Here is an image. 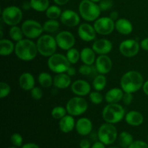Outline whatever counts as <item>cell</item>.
Masks as SVG:
<instances>
[{"label":"cell","instance_id":"6da1fadb","mask_svg":"<svg viewBox=\"0 0 148 148\" xmlns=\"http://www.w3.org/2000/svg\"><path fill=\"white\" fill-rule=\"evenodd\" d=\"M120 85L124 92L134 93L143 86L144 79L140 72L137 71H129L121 78Z\"/></svg>","mask_w":148,"mask_h":148},{"label":"cell","instance_id":"7a4b0ae2","mask_svg":"<svg viewBox=\"0 0 148 148\" xmlns=\"http://www.w3.org/2000/svg\"><path fill=\"white\" fill-rule=\"evenodd\" d=\"M38 52L37 45L29 39H23L17 42L15 45L14 53L17 58L23 61L33 60L37 56Z\"/></svg>","mask_w":148,"mask_h":148},{"label":"cell","instance_id":"3957f363","mask_svg":"<svg viewBox=\"0 0 148 148\" xmlns=\"http://www.w3.org/2000/svg\"><path fill=\"white\" fill-rule=\"evenodd\" d=\"M125 116V110L118 103H108L103 108L102 116L104 121L110 124L120 122Z\"/></svg>","mask_w":148,"mask_h":148},{"label":"cell","instance_id":"277c9868","mask_svg":"<svg viewBox=\"0 0 148 148\" xmlns=\"http://www.w3.org/2000/svg\"><path fill=\"white\" fill-rule=\"evenodd\" d=\"M101 12L99 5L91 0H82L79 3V14L86 21L96 20L99 17Z\"/></svg>","mask_w":148,"mask_h":148},{"label":"cell","instance_id":"5b68a950","mask_svg":"<svg viewBox=\"0 0 148 148\" xmlns=\"http://www.w3.org/2000/svg\"><path fill=\"white\" fill-rule=\"evenodd\" d=\"M38 51L43 56H49L54 54L57 49L56 38L50 35H43L38 38L36 43Z\"/></svg>","mask_w":148,"mask_h":148},{"label":"cell","instance_id":"8992f818","mask_svg":"<svg viewBox=\"0 0 148 148\" xmlns=\"http://www.w3.org/2000/svg\"><path fill=\"white\" fill-rule=\"evenodd\" d=\"M70 62L67 57L62 53H54L49 57L48 66L49 69L55 73H64L70 67Z\"/></svg>","mask_w":148,"mask_h":148},{"label":"cell","instance_id":"52a82bcc","mask_svg":"<svg viewBox=\"0 0 148 148\" xmlns=\"http://www.w3.org/2000/svg\"><path fill=\"white\" fill-rule=\"evenodd\" d=\"M117 130L113 124L105 123L100 127L98 132V137L100 141L106 145H111L117 138Z\"/></svg>","mask_w":148,"mask_h":148},{"label":"cell","instance_id":"ba28073f","mask_svg":"<svg viewBox=\"0 0 148 148\" xmlns=\"http://www.w3.org/2000/svg\"><path fill=\"white\" fill-rule=\"evenodd\" d=\"M1 19L3 22L8 25H17L23 19V12L16 6L7 7L2 11Z\"/></svg>","mask_w":148,"mask_h":148},{"label":"cell","instance_id":"9c48e42d","mask_svg":"<svg viewBox=\"0 0 148 148\" xmlns=\"http://www.w3.org/2000/svg\"><path fill=\"white\" fill-rule=\"evenodd\" d=\"M24 36L30 39L39 38L43 32V25L34 20H27L23 22L21 27Z\"/></svg>","mask_w":148,"mask_h":148},{"label":"cell","instance_id":"30bf717a","mask_svg":"<svg viewBox=\"0 0 148 148\" xmlns=\"http://www.w3.org/2000/svg\"><path fill=\"white\" fill-rule=\"evenodd\" d=\"M88 103L81 97H75L69 100L66 103V111L71 116H79L84 114L88 109Z\"/></svg>","mask_w":148,"mask_h":148},{"label":"cell","instance_id":"8fae6325","mask_svg":"<svg viewBox=\"0 0 148 148\" xmlns=\"http://www.w3.org/2000/svg\"><path fill=\"white\" fill-rule=\"evenodd\" d=\"M93 26L97 33L106 36L114 31L115 29V22L109 17H103L97 19Z\"/></svg>","mask_w":148,"mask_h":148},{"label":"cell","instance_id":"7c38bea8","mask_svg":"<svg viewBox=\"0 0 148 148\" xmlns=\"http://www.w3.org/2000/svg\"><path fill=\"white\" fill-rule=\"evenodd\" d=\"M140 44L134 39H127L121 42L119 45V51L126 57H133L138 53Z\"/></svg>","mask_w":148,"mask_h":148},{"label":"cell","instance_id":"4fadbf2b","mask_svg":"<svg viewBox=\"0 0 148 148\" xmlns=\"http://www.w3.org/2000/svg\"><path fill=\"white\" fill-rule=\"evenodd\" d=\"M57 46L63 50L68 51L72 49L75 43V38L74 35L69 31H62L56 36Z\"/></svg>","mask_w":148,"mask_h":148},{"label":"cell","instance_id":"5bb4252c","mask_svg":"<svg viewBox=\"0 0 148 148\" xmlns=\"http://www.w3.org/2000/svg\"><path fill=\"white\" fill-rule=\"evenodd\" d=\"M60 20L62 24L64 25L74 27L79 25L80 22V17L79 14L73 10H66L62 13Z\"/></svg>","mask_w":148,"mask_h":148},{"label":"cell","instance_id":"9a60e30c","mask_svg":"<svg viewBox=\"0 0 148 148\" xmlns=\"http://www.w3.org/2000/svg\"><path fill=\"white\" fill-rule=\"evenodd\" d=\"M78 36L85 42H90L93 40L96 37V31L94 26L88 23H82L78 27Z\"/></svg>","mask_w":148,"mask_h":148},{"label":"cell","instance_id":"2e32d148","mask_svg":"<svg viewBox=\"0 0 148 148\" xmlns=\"http://www.w3.org/2000/svg\"><path fill=\"white\" fill-rule=\"evenodd\" d=\"M112 68V61L107 55H100L95 60V69L101 75L108 74Z\"/></svg>","mask_w":148,"mask_h":148},{"label":"cell","instance_id":"e0dca14e","mask_svg":"<svg viewBox=\"0 0 148 148\" xmlns=\"http://www.w3.org/2000/svg\"><path fill=\"white\" fill-rule=\"evenodd\" d=\"M71 89L74 94L79 96H85L90 93L91 90L90 85L87 81L78 79L74 82L71 85Z\"/></svg>","mask_w":148,"mask_h":148},{"label":"cell","instance_id":"ac0fdd59","mask_svg":"<svg viewBox=\"0 0 148 148\" xmlns=\"http://www.w3.org/2000/svg\"><path fill=\"white\" fill-rule=\"evenodd\" d=\"M113 45L110 40L101 38L96 40L92 44V49L96 53L100 55H106L112 50Z\"/></svg>","mask_w":148,"mask_h":148},{"label":"cell","instance_id":"d6986e66","mask_svg":"<svg viewBox=\"0 0 148 148\" xmlns=\"http://www.w3.org/2000/svg\"><path fill=\"white\" fill-rule=\"evenodd\" d=\"M75 128L78 134L82 136H86L92 132V124L89 119L83 117L77 120Z\"/></svg>","mask_w":148,"mask_h":148},{"label":"cell","instance_id":"ffe728a7","mask_svg":"<svg viewBox=\"0 0 148 148\" xmlns=\"http://www.w3.org/2000/svg\"><path fill=\"white\" fill-rule=\"evenodd\" d=\"M115 28L122 35H129L133 31V25L131 22L125 18H121L115 23Z\"/></svg>","mask_w":148,"mask_h":148},{"label":"cell","instance_id":"44dd1931","mask_svg":"<svg viewBox=\"0 0 148 148\" xmlns=\"http://www.w3.org/2000/svg\"><path fill=\"white\" fill-rule=\"evenodd\" d=\"M20 88L24 90H31L35 87V79L29 72L22 74L19 79Z\"/></svg>","mask_w":148,"mask_h":148},{"label":"cell","instance_id":"7402d4cb","mask_svg":"<svg viewBox=\"0 0 148 148\" xmlns=\"http://www.w3.org/2000/svg\"><path fill=\"white\" fill-rule=\"evenodd\" d=\"M125 121L130 125L137 127L143 124L144 121V117L139 111H131L126 114Z\"/></svg>","mask_w":148,"mask_h":148},{"label":"cell","instance_id":"603a6c76","mask_svg":"<svg viewBox=\"0 0 148 148\" xmlns=\"http://www.w3.org/2000/svg\"><path fill=\"white\" fill-rule=\"evenodd\" d=\"M124 90L120 88H112L106 92L105 99L108 103H117L123 98Z\"/></svg>","mask_w":148,"mask_h":148},{"label":"cell","instance_id":"cb8c5ba5","mask_svg":"<svg viewBox=\"0 0 148 148\" xmlns=\"http://www.w3.org/2000/svg\"><path fill=\"white\" fill-rule=\"evenodd\" d=\"M53 85L59 89H65L71 84V78L69 75L64 73L57 74L53 78Z\"/></svg>","mask_w":148,"mask_h":148},{"label":"cell","instance_id":"d4e9b609","mask_svg":"<svg viewBox=\"0 0 148 148\" xmlns=\"http://www.w3.org/2000/svg\"><path fill=\"white\" fill-rule=\"evenodd\" d=\"M73 116L66 115L59 121V128L64 133H69L74 130L75 127V121Z\"/></svg>","mask_w":148,"mask_h":148},{"label":"cell","instance_id":"484cf974","mask_svg":"<svg viewBox=\"0 0 148 148\" xmlns=\"http://www.w3.org/2000/svg\"><path fill=\"white\" fill-rule=\"evenodd\" d=\"M95 52L90 48H84L80 53V59L85 64L92 65L95 60Z\"/></svg>","mask_w":148,"mask_h":148},{"label":"cell","instance_id":"4316f807","mask_svg":"<svg viewBox=\"0 0 148 148\" xmlns=\"http://www.w3.org/2000/svg\"><path fill=\"white\" fill-rule=\"evenodd\" d=\"M15 49V46L9 39H1L0 40V54L1 56H9Z\"/></svg>","mask_w":148,"mask_h":148},{"label":"cell","instance_id":"83f0119b","mask_svg":"<svg viewBox=\"0 0 148 148\" xmlns=\"http://www.w3.org/2000/svg\"><path fill=\"white\" fill-rule=\"evenodd\" d=\"M30 2L31 8L37 12H45L49 7V0H30Z\"/></svg>","mask_w":148,"mask_h":148},{"label":"cell","instance_id":"f1b7e54d","mask_svg":"<svg viewBox=\"0 0 148 148\" xmlns=\"http://www.w3.org/2000/svg\"><path fill=\"white\" fill-rule=\"evenodd\" d=\"M133 136L127 132H122L119 134L120 145L123 148H128L133 143Z\"/></svg>","mask_w":148,"mask_h":148},{"label":"cell","instance_id":"f546056e","mask_svg":"<svg viewBox=\"0 0 148 148\" xmlns=\"http://www.w3.org/2000/svg\"><path fill=\"white\" fill-rule=\"evenodd\" d=\"M107 84L106 78L103 75H99L95 77L92 82V86L96 91H101L106 88Z\"/></svg>","mask_w":148,"mask_h":148},{"label":"cell","instance_id":"4dcf8cb0","mask_svg":"<svg viewBox=\"0 0 148 148\" xmlns=\"http://www.w3.org/2000/svg\"><path fill=\"white\" fill-rule=\"evenodd\" d=\"M43 31L47 33H55L59 28V23L56 20L49 19L46 22H45L43 25Z\"/></svg>","mask_w":148,"mask_h":148},{"label":"cell","instance_id":"1f68e13d","mask_svg":"<svg viewBox=\"0 0 148 148\" xmlns=\"http://www.w3.org/2000/svg\"><path fill=\"white\" fill-rule=\"evenodd\" d=\"M38 82L42 87L43 88H49L51 86L52 83L53 82V79H52V77L50 74L47 72H41L38 75Z\"/></svg>","mask_w":148,"mask_h":148},{"label":"cell","instance_id":"d6a6232c","mask_svg":"<svg viewBox=\"0 0 148 148\" xmlns=\"http://www.w3.org/2000/svg\"><path fill=\"white\" fill-rule=\"evenodd\" d=\"M9 35L13 40L18 42L23 40L24 33H23L22 28L14 25L10 27V30H9Z\"/></svg>","mask_w":148,"mask_h":148},{"label":"cell","instance_id":"836d02e7","mask_svg":"<svg viewBox=\"0 0 148 148\" xmlns=\"http://www.w3.org/2000/svg\"><path fill=\"white\" fill-rule=\"evenodd\" d=\"M62 10L60 7L56 5L50 6L46 11V14L48 18L52 20H56L62 15Z\"/></svg>","mask_w":148,"mask_h":148},{"label":"cell","instance_id":"e575fe53","mask_svg":"<svg viewBox=\"0 0 148 148\" xmlns=\"http://www.w3.org/2000/svg\"><path fill=\"white\" fill-rule=\"evenodd\" d=\"M66 57H67L68 60L71 64H76L77 63L79 59H80V53L79 51L77 49H74L72 48L69 50L67 51L66 53Z\"/></svg>","mask_w":148,"mask_h":148},{"label":"cell","instance_id":"d590c367","mask_svg":"<svg viewBox=\"0 0 148 148\" xmlns=\"http://www.w3.org/2000/svg\"><path fill=\"white\" fill-rule=\"evenodd\" d=\"M66 108H64L62 106H56L52 109L51 116L55 119H61L64 116H66Z\"/></svg>","mask_w":148,"mask_h":148},{"label":"cell","instance_id":"8d00e7d4","mask_svg":"<svg viewBox=\"0 0 148 148\" xmlns=\"http://www.w3.org/2000/svg\"><path fill=\"white\" fill-rule=\"evenodd\" d=\"M90 100L93 104L98 105L103 102V97L101 93H100L99 91H93L90 93Z\"/></svg>","mask_w":148,"mask_h":148},{"label":"cell","instance_id":"74e56055","mask_svg":"<svg viewBox=\"0 0 148 148\" xmlns=\"http://www.w3.org/2000/svg\"><path fill=\"white\" fill-rule=\"evenodd\" d=\"M11 88L10 86L6 82H1L0 83V98H4L7 97L10 93Z\"/></svg>","mask_w":148,"mask_h":148},{"label":"cell","instance_id":"f35d334b","mask_svg":"<svg viewBox=\"0 0 148 148\" xmlns=\"http://www.w3.org/2000/svg\"><path fill=\"white\" fill-rule=\"evenodd\" d=\"M10 141L15 147H20L23 145V137L18 133H14L10 137Z\"/></svg>","mask_w":148,"mask_h":148},{"label":"cell","instance_id":"ab89813d","mask_svg":"<svg viewBox=\"0 0 148 148\" xmlns=\"http://www.w3.org/2000/svg\"><path fill=\"white\" fill-rule=\"evenodd\" d=\"M98 5L101 11H108L112 8L113 1L112 0H101Z\"/></svg>","mask_w":148,"mask_h":148},{"label":"cell","instance_id":"60d3db41","mask_svg":"<svg viewBox=\"0 0 148 148\" xmlns=\"http://www.w3.org/2000/svg\"><path fill=\"white\" fill-rule=\"evenodd\" d=\"M31 96L35 100H40L43 97V91L38 87H34L30 91Z\"/></svg>","mask_w":148,"mask_h":148},{"label":"cell","instance_id":"b9f144b4","mask_svg":"<svg viewBox=\"0 0 148 148\" xmlns=\"http://www.w3.org/2000/svg\"><path fill=\"white\" fill-rule=\"evenodd\" d=\"M92 68L93 67L90 66V65L83 64L79 66V72L82 75H89L92 72Z\"/></svg>","mask_w":148,"mask_h":148},{"label":"cell","instance_id":"7bdbcfd3","mask_svg":"<svg viewBox=\"0 0 148 148\" xmlns=\"http://www.w3.org/2000/svg\"><path fill=\"white\" fill-rule=\"evenodd\" d=\"M128 148H148V143L142 140L134 141Z\"/></svg>","mask_w":148,"mask_h":148},{"label":"cell","instance_id":"ee69618b","mask_svg":"<svg viewBox=\"0 0 148 148\" xmlns=\"http://www.w3.org/2000/svg\"><path fill=\"white\" fill-rule=\"evenodd\" d=\"M123 102L126 105H130L133 101V95L131 92H124L123 95Z\"/></svg>","mask_w":148,"mask_h":148},{"label":"cell","instance_id":"f6af8a7d","mask_svg":"<svg viewBox=\"0 0 148 148\" xmlns=\"http://www.w3.org/2000/svg\"><path fill=\"white\" fill-rule=\"evenodd\" d=\"M79 147L80 148H90V143L88 140H82L79 143Z\"/></svg>","mask_w":148,"mask_h":148},{"label":"cell","instance_id":"bcb514c9","mask_svg":"<svg viewBox=\"0 0 148 148\" xmlns=\"http://www.w3.org/2000/svg\"><path fill=\"white\" fill-rule=\"evenodd\" d=\"M140 46L143 50L148 51V38H145L142 40L141 43H140Z\"/></svg>","mask_w":148,"mask_h":148},{"label":"cell","instance_id":"7dc6e473","mask_svg":"<svg viewBox=\"0 0 148 148\" xmlns=\"http://www.w3.org/2000/svg\"><path fill=\"white\" fill-rule=\"evenodd\" d=\"M22 148H40L38 145L35 144V143H27V144L23 145L22 146Z\"/></svg>","mask_w":148,"mask_h":148},{"label":"cell","instance_id":"c3c4849f","mask_svg":"<svg viewBox=\"0 0 148 148\" xmlns=\"http://www.w3.org/2000/svg\"><path fill=\"white\" fill-rule=\"evenodd\" d=\"M105 145H106L103 144V143H101V141L96 142V143H95L93 145H92V146L91 147V148H106Z\"/></svg>","mask_w":148,"mask_h":148},{"label":"cell","instance_id":"681fc988","mask_svg":"<svg viewBox=\"0 0 148 148\" xmlns=\"http://www.w3.org/2000/svg\"><path fill=\"white\" fill-rule=\"evenodd\" d=\"M66 74L69 76H74V75H76V69L73 67V66H71L67 69L66 71Z\"/></svg>","mask_w":148,"mask_h":148},{"label":"cell","instance_id":"f907efd6","mask_svg":"<svg viewBox=\"0 0 148 148\" xmlns=\"http://www.w3.org/2000/svg\"><path fill=\"white\" fill-rule=\"evenodd\" d=\"M109 17L111 19H112L114 21H115V20H117V19H118V17H119V13L117 12H116V11L111 12V14H110Z\"/></svg>","mask_w":148,"mask_h":148},{"label":"cell","instance_id":"816d5d0a","mask_svg":"<svg viewBox=\"0 0 148 148\" xmlns=\"http://www.w3.org/2000/svg\"><path fill=\"white\" fill-rule=\"evenodd\" d=\"M22 7H23V10H28L29 9L31 8L30 2V1H25V2H23V5H22Z\"/></svg>","mask_w":148,"mask_h":148},{"label":"cell","instance_id":"f5cc1de1","mask_svg":"<svg viewBox=\"0 0 148 148\" xmlns=\"http://www.w3.org/2000/svg\"><path fill=\"white\" fill-rule=\"evenodd\" d=\"M69 0H53L55 4H58V5H64L66 3H68Z\"/></svg>","mask_w":148,"mask_h":148},{"label":"cell","instance_id":"db71d44e","mask_svg":"<svg viewBox=\"0 0 148 148\" xmlns=\"http://www.w3.org/2000/svg\"><path fill=\"white\" fill-rule=\"evenodd\" d=\"M143 88L145 93L148 96V80H147L145 82L144 85H143Z\"/></svg>","mask_w":148,"mask_h":148},{"label":"cell","instance_id":"11a10c76","mask_svg":"<svg viewBox=\"0 0 148 148\" xmlns=\"http://www.w3.org/2000/svg\"><path fill=\"white\" fill-rule=\"evenodd\" d=\"M91 1H93V2L96 3V2H98V1H99V2H100V1H101V0H91Z\"/></svg>","mask_w":148,"mask_h":148},{"label":"cell","instance_id":"9f6ffc18","mask_svg":"<svg viewBox=\"0 0 148 148\" xmlns=\"http://www.w3.org/2000/svg\"><path fill=\"white\" fill-rule=\"evenodd\" d=\"M8 148H17V147H8Z\"/></svg>","mask_w":148,"mask_h":148},{"label":"cell","instance_id":"6f0895ef","mask_svg":"<svg viewBox=\"0 0 148 148\" xmlns=\"http://www.w3.org/2000/svg\"><path fill=\"white\" fill-rule=\"evenodd\" d=\"M109 148H119V147H109Z\"/></svg>","mask_w":148,"mask_h":148},{"label":"cell","instance_id":"680465c9","mask_svg":"<svg viewBox=\"0 0 148 148\" xmlns=\"http://www.w3.org/2000/svg\"><path fill=\"white\" fill-rule=\"evenodd\" d=\"M147 143H148V137H147Z\"/></svg>","mask_w":148,"mask_h":148}]
</instances>
